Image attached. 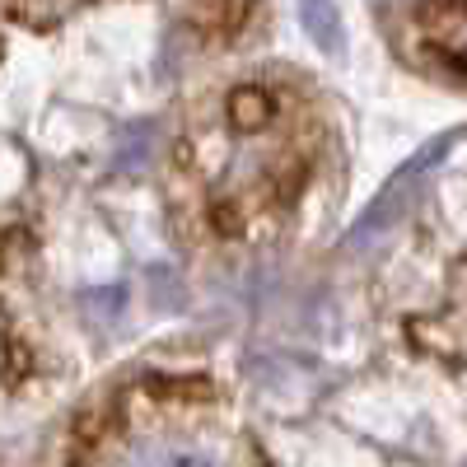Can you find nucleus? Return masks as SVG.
<instances>
[{
  "instance_id": "1",
  "label": "nucleus",
  "mask_w": 467,
  "mask_h": 467,
  "mask_svg": "<svg viewBox=\"0 0 467 467\" xmlns=\"http://www.w3.org/2000/svg\"><path fill=\"white\" fill-rule=\"evenodd\" d=\"M453 140H458V131H444V136H435V140L425 145V150H416V160H407V164H402L393 178H388V182H383V192L374 197V206H369V211L356 220V229H350L346 248H360V244H369V239H374L379 229H388V224H393V220L402 215V206L416 197V192H411V187H416V178H420V173H431V169L444 160V150H449Z\"/></svg>"
},
{
  "instance_id": "2",
  "label": "nucleus",
  "mask_w": 467,
  "mask_h": 467,
  "mask_svg": "<svg viewBox=\"0 0 467 467\" xmlns=\"http://www.w3.org/2000/svg\"><path fill=\"white\" fill-rule=\"evenodd\" d=\"M420 28H425L431 52L449 70L467 75V0H440V5L420 19Z\"/></svg>"
},
{
  "instance_id": "3",
  "label": "nucleus",
  "mask_w": 467,
  "mask_h": 467,
  "mask_svg": "<svg viewBox=\"0 0 467 467\" xmlns=\"http://www.w3.org/2000/svg\"><path fill=\"white\" fill-rule=\"evenodd\" d=\"M122 467H234V462L192 440H145L127 449Z\"/></svg>"
},
{
  "instance_id": "4",
  "label": "nucleus",
  "mask_w": 467,
  "mask_h": 467,
  "mask_svg": "<svg viewBox=\"0 0 467 467\" xmlns=\"http://www.w3.org/2000/svg\"><path fill=\"white\" fill-rule=\"evenodd\" d=\"M154 150H160V122H131L122 136H117V154H112V169L117 173H145Z\"/></svg>"
},
{
  "instance_id": "5",
  "label": "nucleus",
  "mask_w": 467,
  "mask_h": 467,
  "mask_svg": "<svg viewBox=\"0 0 467 467\" xmlns=\"http://www.w3.org/2000/svg\"><path fill=\"white\" fill-rule=\"evenodd\" d=\"M299 24L327 57L341 52V15H337L332 0H299Z\"/></svg>"
},
{
  "instance_id": "6",
  "label": "nucleus",
  "mask_w": 467,
  "mask_h": 467,
  "mask_svg": "<svg viewBox=\"0 0 467 467\" xmlns=\"http://www.w3.org/2000/svg\"><path fill=\"white\" fill-rule=\"evenodd\" d=\"M145 285H150L154 308H169V314H178V308L187 304V295H182V285H178V276H173L169 266H150V271H145Z\"/></svg>"
},
{
  "instance_id": "7",
  "label": "nucleus",
  "mask_w": 467,
  "mask_h": 467,
  "mask_svg": "<svg viewBox=\"0 0 467 467\" xmlns=\"http://www.w3.org/2000/svg\"><path fill=\"white\" fill-rule=\"evenodd\" d=\"M122 299H127L122 290H89V295H85V308H89V314H99V318H112Z\"/></svg>"
}]
</instances>
